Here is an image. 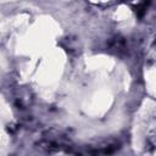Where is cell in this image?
<instances>
[{
	"instance_id": "6da1fadb",
	"label": "cell",
	"mask_w": 156,
	"mask_h": 156,
	"mask_svg": "<svg viewBox=\"0 0 156 156\" xmlns=\"http://www.w3.org/2000/svg\"><path fill=\"white\" fill-rule=\"evenodd\" d=\"M69 140L61 135L60 133L51 130L43 135L41 140L38 143L39 149L46 151V152H55V151H62L69 149Z\"/></svg>"
},
{
	"instance_id": "7a4b0ae2",
	"label": "cell",
	"mask_w": 156,
	"mask_h": 156,
	"mask_svg": "<svg viewBox=\"0 0 156 156\" xmlns=\"http://www.w3.org/2000/svg\"><path fill=\"white\" fill-rule=\"evenodd\" d=\"M121 147V143L117 140H110V141H102L95 146H91L88 149L89 156H110L115 154Z\"/></svg>"
}]
</instances>
